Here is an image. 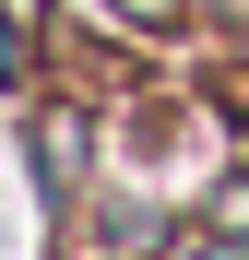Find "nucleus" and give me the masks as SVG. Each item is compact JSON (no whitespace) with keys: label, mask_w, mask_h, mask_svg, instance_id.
Here are the masks:
<instances>
[{"label":"nucleus","mask_w":249,"mask_h":260,"mask_svg":"<svg viewBox=\"0 0 249 260\" xmlns=\"http://www.w3.org/2000/svg\"><path fill=\"white\" fill-rule=\"evenodd\" d=\"M119 12H131V24H166V12H178V0H119Z\"/></svg>","instance_id":"nucleus-1"}]
</instances>
